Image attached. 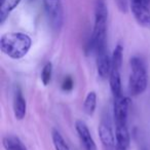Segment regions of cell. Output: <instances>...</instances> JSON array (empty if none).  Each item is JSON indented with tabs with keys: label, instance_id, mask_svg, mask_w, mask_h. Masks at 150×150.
I'll use <instances>...</instances> for the list:
<instances>
[{
	"label": "cell",
	"instance_id": "obj_1",
	"mask_svg": "<svg viewBox=\"0 0 150 150\" xmlns=\"http://www.w3.org/2000/svg\"><path fill=\"white\" fill-rule=\"evenodd\" d=\"M32 45L29 35L22 32H8L0 38V50L7 57L19 60L28 54Z\"/></svg>",
	"mask_w": 150,
	"mask_h": 150
},
{
	"label": "cell",
	"instance_id": "obj_2",
	"mask_svg": "<svg viewBox=\"0 0 150 150\" xmlns=\"http://www.w3.org/2000/svg\"><path fill=\"white\" fill-rule=\"evenodd\" d=\"M107 20H108V9L104 0H97L95 4L94 29L88 44L90 50L94 52L95 54L101 48L106 47Z\"/></svg>",
	"mask_w": 150,
	"mask_h": 150
},
{
	"label": "cell",
	"instance_id": "obj_3",
	"mask_svg": "<svg viewBox=\"0 0 150 150\" xmlns=\"http://www.w3.org/2000/svg\"><path fill=\"white\" fill-rule=\"evenodd\" d=\"M148 75L146 65L139 57H133L129 60V92L132 96H139L147 88Z\"/></svg>",
	"mask_w": 150,
	"mask_h": 150
},
{
	"label": "cell",
	"instance_id": "obj_4",
	"mask_svg": "<svg viewBox=\"0 0 150 150\" xmlns=\"http://www.w3.org/2000/svg\"><path fill=\"white\" fill-rule=\"evenodd\" d=\"M44 11L50 27L59 32L64 24V8L62 0H42Z\"/></svg>",
	"mask_w": 150,
	"mask_h": 150
},
{
	"label": "cell",
	"instance_id": "obj_5",
	"mask_svg": "<svg viewBox=\"0 0 150 150\" xmlns=\"http://www.w3.org/2000/svg\"><path fill=\"white\" fill-rule=\"evenodd\" d=\"M99 137L104 150H115L116 148V138L113 133L112 127L108 120L103 119L99 125Z\"/></svg>",
	"mask_w": 150,
	"mask_h": 150
},
{
	"label": "cell",
	"instance_id": "obj_6",
	"mask_svg": "<svg viewBox=\"0 0 150 150\" xmlns=\"http://www.w3.org/2000/svg\"><path fill=\"white\" fill-rule=\"evenodd\" d=\"M147 3L131 0V11L137 23L144 28H150V9Z\"/></svg>",
	"mask_w": 150,
	"mask_h": 150
},
{
	"label": "cell",
	"instance_id": "obj_7",
	"mask_svg": "<svg viewBox=\"0 0 150 150\" xmlns=\"http://www.w3.org/2000/svg\"><path fill=\"white\" fill-rule=\"evenodd\" d=\"M96 59H97V72H98L99 77L101 79H106L109 77L111 71V58L108 54L107 47H103L96 52Z\"/></svg>",
	"mask_w": 150,
	"mask_h": 150
},
{
	"label": "cell",
	"instance_id": "obj_8",
	"mask_svg": "<svg viewBox=\"0 0 150 150\" xmlns=\"http://www.w3.org/2000/svg\"><path fill=\"white\" fill-rule=\"evenodd\" d=\"M75 129L77 132L80 143L84 150H97L96 142H95L86 123L83 120L78 119L75 121Z\"/></svg>",
	"mask_w": 150,
	"mask_h": 150
},
{
	"label": "cell",
	"instance_id": "obj_9",
	"mask_svg": "<svg viewBox=\"0 0 150 150\" xmlns=\"http://www.w3.org/2000/svg\"><path fill=\"white\" fill-rule=\"evenodd\" d=\"M113 111H114L115 123H127V114H129V99L123 95L114 97L113 102Z\"/></svg>",
	"mask_w": 150,
	"mask_h": 150
},
{
	"label": "cell",
	"instance_id": "obj_10",
	"mask_svg": "<svg viewBox=\"0 0 150 150\" xmlns=\"http://www.w3.org/2000/svg\"><path fill=\"white\" fill-rule=\"evenodd\" d=\"M120 66L115 64L111 65V71L109 74V84H110L111 93L114 97H118L122 95L121 92V78H120Z\"/></svg>",
	"mask_w": 150,
	"mask_h": 150
},
{
	"label": "cell",
	"instance_id": "obj_11",
	"mask_svg": "<svg viewBox=\"0 0 150 150\" xmlns=\"http://www.w3.org/2000/svg\"><path fill=\"white\" fill-rule=\"evenodd\" d=\"M13 115L18 120H22L25 118L26 112H27V103L24 98L22 91L19 88L16 90L15 96H13Z\"/></svg>",
	"mask_w": 150,
	"mask_h": 150
},
{
	"label": "cell",
	"instance_id": "obj_12",
	"mask_svg": "<svg viewBox=\"0 0 150 150\" xmlns=\"http://www.w3.org/2000/svg\"><path fill=\"white\" fill-rule=\"evenodd\" d=\"M22 0H0V24H3Z\"/></svg>",
	"mask_w": 150,
	"mask_h": 150
},
{
	"label": "cell",
	"instance_id": "obj_13",
	"mask_svg": "<svg viewBox=\"0 0 150 150\" xmlns=\"http://www.w3.org/2000/svg\"><path fill=\"white\" fill-rule=\"evenodd\" d=\"M115 138H116L117 145L129 148L131 140H129L127 123H115Z\"/></svg>",
	"mask_w": 150,
	"mask_h": 150
},
{
	"label": "cell",
	"instance_id": "obj_14",
	"mask_svg": "<svg viewBox=\"0 0 150 150\" xmlns=\"http://www.w3.org/2000/svg\"><path fill=\"white\" fill-rule=\"evenodd\" d=\"M2 144L5 150H27L26 146L20 140V138L13 135L5 136L2 140Z\"/></svg>",
	"mask_w": 150,
	"mask_h": 150
},
{
	"label": "cell",
	"instance_id": "obj_15",
	"mask_svg": "<svg viewBox=\"0 0 150 150\" xmlns=\"http://www.w3.org/2000/svg\"><path fill=\"white\" fill-rule=\"evenodd\" d=\"M97 107V94L96 92L92 91L86 95V99L83 102V110L86 112V114L88 115H93L96 111Z\"/></svg>",
	"mask_w": 150,
	"mask_h": 150
},
{
	"label": "cell",
	"instance_id": "obj_16",
	"mask_svg": "<svg viewBox=\"0 0 150 150\" xmlns=\"http://www.w3.org/2000/svg\"><path fill=\"white\" fill-rule=\"evenodd\" d=\"M52 143H54V149L56 150H70L68 144L66 143L65 139L63 138L62 134L58 129H54L52 133Z\"/></svg>",
	"mask_w": 150,
	"mask_h": 150
},
{
	"label": "cell",
	"instance_id": "obj_17",
	"mask_svg": "<svg viewBox=\"0 0 150 150\" xmlns=\"http://www.w3.org/2000/svg\"><path fill=\"white\" fill-rule=\"evenodd\" d=\"M52 64L50 62H47L43 66L41 74H40V77H41V81L43 83V86L50 84V80H52Z\"/></svg>",
	"mask_w": 150,
	"mask_h": 150
},
{
	"label": "cell",
	"instance_id": "obj_18",
	"mask_svg": "<svg viewBox=\"0 0 150 150\" xmlns=\"http://www.w3.org/2000/svg\"><path fill=\"white\" fill-rule=\"evenodd\" d=\"M73 86H74V82L71 76H66V77L63 79L62 82V90L64 92H70L73 90Z\"/></svg>",
	"mask_w": 150,
	"mask_h": 150
},
{
	"label": "cell",
	"instance_id": "obj_19",
	"mask_svg": "<svg viewBox=\"0 0 150 150\" xmlns=\"http://www.w3.org/2000/svg\"><path fill=\"white\" fill-rule=\"evenodd\" d=\"M115 150H127V147H125V146H121V145H117L116 144Z\"/></svg>",
	"mask_w": 150,
	"mask_h": 150
},
{
	"label": "cell",
	"instance_id": "obj_20",
	"mask_svg": "<svg viewBox=\"0 0 150 150\" xmlns=\"http://www.w3.org/2000/svg\"><path fill=\"white\" fill-rule=\"evenodd\" d=\"M138 1H142V2H145V3H147V4H149V2H150V0H138Z\"/></svg>",
	"mask_w": 150,
	"mask_h": 150
}]
</instances>
